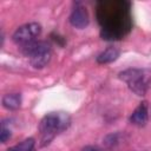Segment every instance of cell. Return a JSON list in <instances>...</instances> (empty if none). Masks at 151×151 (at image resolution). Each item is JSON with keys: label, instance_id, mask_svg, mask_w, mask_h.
<instances>
[{"label": "cell", "instance_id": "6da1fadb", "mask_svg": "<svg viewBox=\"0 0 151 151\" xmlns=\"http://www.w3.org/2000/svg\"><path fill=\"white\" fill-rule=\"evenodd\" d=\"M70 116L66 113H50L46 114L40 124H39V131L41 132V140H42V145L48 144L53 137L64 131L68 125H70Z\"/></svg>", "mask_w": 151, "mask_h": 151}, {"label": "cell", "instance_id": "7a4b0ae2", "mask_svg": "<svg viewBox=\"0 0 151 151\" xmlns=\"http://www.w3.org/2000/svg\"><path fill=\"white\" fill-rule=\"evenodd\" d=\"M21 52L29 57L31 65L34 68H42L51 59V46L47 41H32L20 47Z\"/></svg>", "mask_w": 151, "mask_h": 151}, {"label": "cell", "instance_id": "3957f363", "mask_svg": "<svg viewBox=\"0 0 151 151\" xmlns=\"http://www.w3.org/2000/svg\"><path fill=\"white\" fill-rule=\"evenodd\" d=\"M119 79L125 81L129 88L137 96H144L151 85V77L138 68H127L120 72Z\"/></svg>", "mask_w": 151, "mask_h": 151}, {"label": "cell", "instance_id": "277c9868", "mask_svg": "<svg viewBox=\"0 0 151 151\" xmlns=\"http://www.w3.org/2000/svg\"><path fill=\"white\" fill-rule=\"evenodd\" d=\"M40 33H41V26L38 22H29L17 28L12 38L15 44L22 46L28 42L35 41V38H38Z\"/></svg>", "mask_w": 151, "mask_h": 151}, {"label": "cell", "instance_id": "5b68a950", "mask_svg": "<svg viewBox=\"0 0 151 151\" xmlns=\"http://www.w3.org/2000/svg\"><path fill=\"white\" fill-rule=\"evenodd\" d=\"M70 22L76 28H85L88 25V14L86 8L77 2L72 9V13L70 15Z\"/></svg>", "mask_w": 151, "mask_h": 151}, {"label": "cell", "instance_id": "8992f818", "mask_svg": "<svg viewBox=\"0 0 151 151\" xmlns=\"http://www.w3.org/2000/svg\"><path fill=\"white\" fill-rule=\"evenodd\" d=\"M147 118H149V116H147V104L145 101H143L132 112V114L130 117V122L133 125L144 126L147 122Z\"/></svg>", "mask_w": 151, "mask_h": 151}, {"label": "cell", "instance_id": "52a82bcc", "mask_svg": "<svg viewBox=\"0 0 151 151\" xmlns=\"http://www.w3.org/2000/svg\"><path fill=\"white\" fill-rule=\"evenodd\" d=\"M119 50L117 47H107L105 51H103L98 57H97V61L99 64H109V63H112L118 57H119Z\"/></svg>", "mask_w": 151, "mask_h": 151}, {"label": "cell", "instance_id": "ba28073f", "mask_svg": "<svg viewBox=\"0 0 151 151\" xmlns=\"http://www.w3.org/2000/svg\"><path fill=\"white\" fill-rule=\"evenodd\" d=\"M21 104V96L19 93H8L2 97V105L8 110H18Z\"/></svg>", "mask_w": 151, "mask_h": 151}, {"label": "cell", "instance_id": "9c48e42d", "mask_svg": "<svg viewBox=\"0 0 151 151\" xmlns=\"http://www.w3.org/2000/svg\"><path fill=\"white\" fill-rule=\"evenodd\" d=\"M34 146V139L33 138H28V139H25L22 140L21 143H19L18 145L13 146L12 149L14 151H32Z\"/></svg>", "mask_w": 151, "mask_h": 151}, {"label": "cell", "instance_id": "30bf717a", "mask_svg": "<svg viewBox=\"0 0 151 151\" xmlns=\"http://www.w3.org/2000/svg\"><path fill=\"white\" fill-rule=\"evenodd\" d=\"M9 138H11V130L7 129V127L5 126V124H2L1 131H0V139H1V143H6Z\"/></svg>", "mask_w": 151, "mask_h": 151}, {"label": "cell", "instance_id": "8fae6325", "mask_svg": "<svg viewBox=\"0 0 151 151\" xmlns=\"http://www.w3.org/2000/svg\"><path fill=\"white\" fill-rule=\"evenodd\" d=\"M81 151H100L97 146H93V145H87L85 147L81 149Z\"/></svg>", "mask_w": 151, "mask_h": 151}, {"label": "cell", "instance_id": "7c38bea8", "mask_svg": "<svg viewBox=\"0 0 151 151\" xmlns=\"http://www.w3.org/2000/svg\"><path fill=\"white\" fill-rule=\"evenodd\" d=\"M7 151H14V150H13V149H12V147H11V149H8V150H7Z\"/></svg>", "mask_w": 151, "mask_h": 151}]
</instances>
